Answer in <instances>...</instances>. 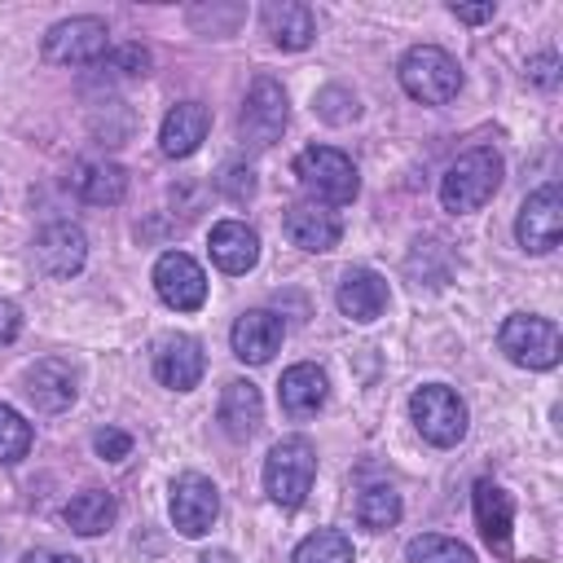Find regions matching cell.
Listing matches in <instances>:
<instances>
[{
	"label": "cell",
	"instance_id": "cell-1",
	"mask_svg": "<svg viewBox=\"0 0 563 563\" xmlns=\"http://www.w3.org/2000/svg\"><path fill=\"white\" fill-rule=\"evenodd\" d=\"M501 154L493 145H475L466 154H457L449 163V172L440 176V202L444 211L453 216H466V211H479L497 189H501Z\"/></svg>",
	"mask_w": 563,
	"mask_h": 563
},
{
	"label": "cell",
	"instance_id": "cell-2",
	"mask_svg": "<svg viewBox=\"0 0 563 563\" xmlns=\"http://www.w3.org/2000/svg\"><path fill=\"white\" fill-rule=\"evenodd\" d=\"M295 176L312 194V202H321V207H347L361 194L356 163L334 145H308L295 158Z\"/></svg>",
	"mask_w": 563,
	"mask_h": 563
},
{
	"label": "cell",
	"instance_id": "cell-3",
	"mask_svg": "<svg viewBox=\"0 0 563 563\" xmlns=\"http://www.w3.org/2000/svg\"><path fill=\"white\" fill-rule=\"evenodd\" d=\"M312 479H317V449L303 435H286V440H277L268 449V457H264V493L277 506H286V510L303 506V497L312 493Z\"/></svg>",
	"mask_w": 563,
	"mask_h": 563
},
{
	"label": "cell",
	"instance_id": "cell-4",
	"mask_svg": "<svg viewBox=\"0 0 563 563\" xmlns=\"http://www.w3.org/2000/svg\"><path fill=\"white\" fill-rule=\"evenodd\" d=\"M400 88L422 106H444L462 88V66L440 44H413L400 57Z\"/></svg>",
	"mask_w": 563,
	"mask_h": 563
},
{
	"label": "cell",
	"instance_id": "cell-5",
	"mask_svg": "<svg viewBox=\"0 0 563 563\" xmlns=\"http://www.w3.org/2000/svg\"><path fill=\"white\" fill-rule=\"evenodd\" d=\"M497 347L523 369H554L563 356L559 325L545 317H532V312H510L497 330Z\"/></svg>",
	"mask_w": 563,
	"mask_h": 563
},
{
	"label": "cell",
	"instance_id": "cell-6",
	"mask_svg": "<svg viewBox=\"0 0 563 563\" xmlns=\"http://www.w3.org/2000/svg\"><path fill=\"white\" fill-rule=\"evenodd\" d=\"M409 418L435 449H453L466 435V400L444 383H422L409 396Z\"/></svg>",
	"mask_w": 563,
	"mask_h": 563
},
{
	"label": "cell",
	"instance_id": "cell-7",
	"mask_svg": "<svg viewBox=\"0 0 563 563\" xmlns=\"http://www.w3.org/2000/svg\"><path fill=\"white\" fill-rule=\"evenodd\" d=\"M106 53H110V31L92 13L66 18V22L48 26V35H44V62H53V66H97Z\"/></svg>",
	"mask_w": 563,
	"mask_h": 563
},
{
	"label": "cell",
	"instance_id": "cell-8",
	"mask_svg": "<svg viewBox=\"0 0 563 563\" xmlns=\"http://www.w3.org/2000/svg\"><path fill=\"white\" fill-rule=\"evenodd\" d=\"M282 132H286V92L273 75H255V84L242 101V114H238V136L251 150H268Z\"/></svg>",
	"mask_w": 563,
	"mask_h": 563
},
{
	"label": "cell",
	"instance_id": "cell-9",
	"mask_svg": "<svg viewBox=\"0 0 563 563\" xmlns=\"http://www.w3.org/2000/svg\"><path fill=\"white\" fill-rule=\"evenodd\" d=\"M515 238L532 255H545V251L559 246V238H563V194H559V185H541L523 198L519 220H515Z\"/></svg>",
	"mask_w": 563,
	"mask_h": 563
},
{
	"label": "cell",
	"instance_id": "cell-10",
	"mask_svg": "<svg viewBox=\"0 0 563 563\" xmlns=\"http://www.w3.org/2000/svg\"><path fill=\"white\" fill-rule=\"evenodd\" d=\"M154 290H158V299H163L167 308L194 312V308H202V299H207V273H202V264H198L194 255H185V251H163L158 264H154Z\"/></svg>",
	"mask_w": 563,
	"mask_h": 563
},
{
	"label": "cell",
	"instance_id": "cell-11",
	"mask_svg": "<svg viewBox=\"0 0 563 563\" xmlns=\"http://www.w3.org/2000/svg\"><path fill=\"white\" fill-rule=\"evenodd\" d=\"M220 515V493L207 475L198 471H185L176 484H172V523L180 537H207L211 523Z\"/></svg>",
	"mask_w": 563,
	"mask_h": 563
},
{
	"label": "cell",
	"instance_id": "cell-12",
	"mask_svg": "<svg viewBox=\"0 0 563 563\" xmlns=\"http://www.w3.org/2000/svg\"><path fill=\"white\" fill-rule=\"evenodd\" d=\"M88 260V238L79 224L70 220H53L35 233V264L48 273V277H75Z\"/></svg>",
	"mask_w": 563,
	"mask_h": 563
},
{
	"label": "cell",
	"instance_id": "cell-13",
	"mask_svg": "<svg viewBox=\"0 0 563 563\" xmlns=\"http://www.w3.org/2000/svg\"><path fill=\"white\" fill-rule=\"evenodd\" d=\"M26 396L40 413H62L79 396V369L66 356H44L26 369Z\"/></svg>",
	"mask_w": 563,
	"mask_h": 563
},
{
	"label": "cell",
	"instance_id": "cell-14",
	"mask_svg": "<svg viewBox=\"0 0 563 563\" xmlns=\"http://www.w3.org/2000/svg\"><path fill=\"white\" fill-rule=\"evenodd\" d=\"M202 369H207V356H202V343L198 339H189V334L158 339V347H154V378L163 387L189 391V387H198Z\"/></svg>",
	"mask_w": 563,
	"mask_h": 563
},
{
	"label": "cell",
	"instance_id": "cell-15",
	"mask_svg": "<svg viewBox=\"0 0 563 563\" xmlns=\"http://www.w3.org/2000/svg\"><path fill=\"white\" fill-rule=\"evenodd\" d=\"M471 501H475L479 537H484L501 559H510V554H515V550H510V528H515V501H510V493H506L501 484H493V479H479L475 493H471Z\"/></svg>",
	"mask_w": 563,
	"mask_h": 563
},
{
	"label": "cell",
	"instance_id": "cell-16",
	"mask_svg": "<svg viewBox=\"0 0 563 563\" xmlns=\"http://www.w3.org/2000/svg\"><path fill=\"white\" fill-rule=\"evenodd\" d=\"M229 343H233V356H238V361L264 365V361H273V352L282 347V317L268 312V308H251V312H242V317L233 321Z\"/></svg>",
	"mask_w": 563,
	"mask_h": 563
},
{
	"label": "cell",
	"instance_id": "cell-17",
	"mask_svg": "<svg viewBox=\"0 0 563 563\" xmlns=\"http://www.w3.org/2000/svg\"><path fill=\"white\" fill-rule=\"evenodd\" d=\"M207 128H211V110L202 101H176L158 128V150L167 158H189L207 141Z\"/></svg>",
	"mask_w": 563,
	"mask_h": 563
},
{
	"label": "cell",
	"instance_id": "cell-18",
	"mask_svg": "<svg viewBox=\"0 0 563 563\" xmlns=\"http://www.w3.org/2000/svg\"><path fill=\"white\" fill-rule=\"evenodd\" d=\"M286 238H290L299 251L321 255V251H334V246H339L343 224H339V216H334L330 207H321V202H295V207L286 211Z\"/></svg>",
	"mask_w": 563,
	"mask_h": 563
},
{
	"label": "cell",
	"instance_id": "cell-19",
	"mask_svg": "<svg viewBox=\"0 0 563 563\" xmlns=\"http://www.w3.org/2000/svg\"><path fill=\"white\" fill-rule=\"evenodd\" d=\"M260 22H264L268 40H273L277 48H290V53H299V48H308V44L317 40V18H312V9L299 4V0H268V4L260 9Z\"/></svg>",
	"mask_w": 563,
	"mask_h": 563
},
{
	"label": "cell",
	"instance_id": "cell-20",
	"mask_svg": "<svg viewBox=\"0 0 563 563\" xmlns=\"http://www.w3.org/2000/svg\"><path fill=\"white\" fill-rule=\"evenodd\" d=\"M70 189L92 207H114L128 194V172L110 158H79L70 167Z\"/></svg>",
	"mask_w": 563,
	"mask_h": 563
},
{
	"label": "cell",
	"instance_id": "cell-21",
	"mask_svg": "<svg viewBox=\"0 0 563 563\" xmlns=\"http://www.w3.org/2000/svg\"><path fill=\"white\" fill-rule=\"evenodd\" d=\"M325 391H330L325 369L312 365V361L290 365V369L282 374V383H277V400H282L286 418H312V413L325 405Z\"/></svg>",
	"mask_w": 563,
	"mask_h": 563
},
{
	"label": "cell",
	"instance_id": "cell-22",
	"mask_svg": "<svg viewBox=\"0 0 563 563\" xmlns=\"http://www.w3.org/2000/svg\"><path fill=\"white\" fill-rule=\"evenodd\" d=\"M339 312L352 317V321H378L383 308H387V282L374 273V268H347L343 282H339Z\"/></svg>",
	"mask_w": 563,
	"mask_h": 563
},
{
	"label": "cell",
	"instance_id": "cell-23",
	"mask_svg": "<svg viewBox=\"0 0 563 563\" xmlns=\"http://www.w3.org/2000/svg\"><path fill=\"white\" fill-rule=\"evenodd\" d=\"M211 260H216V268L220 273H251L255 268V260H260V238H255V229H246L242 220H220L216 229H211Z\"/></svg>",
	"mask_w": 563,
	"mask_h": 563
},
{
	"label": "cell",
	"instance_id": "cell-24",
	"mask_svg": "<svg viewBox=\"0 0 563 563\" xmlns=\"http://www.w3.org/2000/svg\"><path fill=\"white\" fill-rule=\"evenodd\" d=\"M264 422V400H260V387L246 383V378H233L224 383V396H220V427L229 440H251Z\"/></svg>",
	"mask_w": 563,
	"mask_h": 563
},
{
	"label": "cell",
	"instance_id": "cell-25",
	"mask_svg": "<svg viewBox=\"0 0 563 563\" xmlns=\"http://www.w3.org/2000/svg\"><path fill=\"white\" fill-rule=\"evenodd\" d=\"M119 519V501L101 488H84L66 501V523L79 532V537H101L110 523Z\"/></svg>",
	"mask_w": 563,
	"mask_h": 563
},
{
	"label": "cell",
	"instance_id": "cell-26",
	"mask_svg": "<svg viewBox=\"0 0 563 563\" xmlns=\"http://www.w3.org/2000/svg\"><path fill=\"white\" fill-rule=\"evenodd\" d=\"M356 519H361V528H369V532H387V528H396V519H400V493L387 488V484L365 488L361 501H356Z\"/></svg>",
	"mask_w": 563,
	"mask_h": 563
},
{
	"label": "cell",
	"instance_id": "cell-27",
	"mask_svg": "<svg viewBox=\"0 0 563 563\" xmlns=\"http://www.w3.org/2000/svg\"><path fill=\"white\" fill-rule=\"evenodd\" d=\"M290 563H352V541L339 528H317L295 545Z\"/></svg>",
	"mask_w": 563,
	"mask_h": 563
},
{
	"label": "cell",
	"instance_id": "cell-28",
	"mask_svg": "<svg viewBox=\"0 0 563 563\" xmlns=\"http://www.w3.org/2000/svg\"><path fill=\"white\" fill-rule=\"evenodd\" d=\"M405 559L409 563H475V550L453 541V537H440V532H422L405 545Z\"/></svg>",
	"mask_w": 563,
	"mask_h": 563
},
{
	"label": "cell",
	"instance_id": "cell-29",
	"mask_svg": "<svg viewBox=\"0 0 563 563\" xmlns=\"http://www.w3.org/2000/svg\"><path fill=\"white\" fill-rule=\"evenodd\" d=\"M31 440H35L31 422H26L13 405H0V462L26 457V453H31Z\"/></svg>",
	"mask_w": 563,
	"mask_h": 563
},
{
	"label": "cell",
	"instance_id": "cell-30",
	"mask_svg": "<svg viewBox=\"0 0 563 563\" xmlns=\"http://www.w3.org/2000/svg\"><path fill=\"white\" fill-rule=\"evenodd\" d=\"M312 110H317L325 123H352V119L361 114V101H356V92H347V88L330 84V88H321V92H317Z\"/></svg>",
	"mask_w": 563,
	"mask_h": 563
},
{
	"label": "cell",
	"instance_id": "cell-31",
	"mask_svg": "<svg viewBox=\"0 0 563 563\" xmlns=\"http://www.w3.org/2000/svg\"><path fill=\"white\" fill-rule=\"evenodd\" d=\"M101 75H119V79H136V75H145L150 70V53L141 48V44H119V48H110L101 62Z\"/></svg>",
	"mask_w": 563,
	"mask_h": 563
},
{
	"label": "cell",
	"instance_id": "cell-32",
	"mask_svg": "<svg viewBox=\"0 0 563 563\" xmlns=\"http://www.w3.org/2000/svg\"><path fill=\"white\" fill-rule=\"evenodd\" d=\"M216 189L229 198V202H246L255 194V172L246 163H224L220 176H216Z\"/></svg>",
	"mask_w": 563,
	"mask_h": 563
},
{
	"label": "cell",
	"instance_id": "cell-33",
	"mask_svg": "<svg viewBox=\"0 0 563 563\" xmlns=\"http://www.w3.org/2000/svg\"><path fill=\"white\" fill-rule=\"evenodd\" d=\"M189 22H194V26L207 22V35H229V31L242 22V9H238V4H229V9H194Z\"/></svg>",
	"mask_w": 563,
	"mask_h": 563
},
{
	"label": "cell",
	"instance_id": "cell-34",
	"mask_svg": "<svg viewBox=\"0 0 563 563\" xmlns=\"http://www.w3.org/2000/svg\"><path fill=\"white\" fill-rule=\"evenodd\" d=\"M92 449H97L106 462H123V457L132 453V435H128V431H119V427H106V431H97Z\"/></svg>",
	"mask_w": 563,
	"mask_h": 563
},
{
	"label": "cell",
	"instance_id": "cell-35",
	"mask_svg": "<svg viewBox=\"0 0 563 563\" xmlns=\"http://www.w3.org/2000/svg\"><path fill=\"white\" fill-rule=\"evenodd\" d=\"M528 79H532L537 88H554V84H559V57H554V53L532 57V62H528Z\"/></svg>",
	"mask_w": 563,
	"mask_h": 563
},
{
	"label": "cell",
	"instance_id": "cell-36",
	"mask_svg": "<svg viewBox=\"0 0 563 563\" xmlns=\"http://www.w3.org/2000/svg\"><path fill=\"white\" fill-rule=\"evenodd\" d=\"M18 330H22V312H18V303H13V299H4V295H0V343H13V339H18Z\"/></svg>",
	"mask_w": 563,
	"mask_h": 563
},
{
	"label": "cell",
	"instance_id": "cell-37",
	"mask_svg": "<svg viewBox=\"0 0 563 563\" xmlns=\"http://www.w3.org/2000/svg\"><path fill=\"white\" fill-rule=\"evenodd\" d=\"M449 9H453V18H462V22H488V18L497 13L493 0H484V4H449Z\"/></svg>",
	"mask_w": 563,
	"mask_h": 563
},
{
	"label": "cell",
	"instance_id": "cell-38",
	"mask_svg": "<svg viewBox=\"0 0 563 563\" xmlns=\"http://www.w3.org/2000/svg\"><path fill=\"white\" fill-rule=\"evenodd\" d=\"M22 563H84V559L62 554V550H26V554H22Z\"/></svg>",
	"mask_w": 563,
	"mask_h": 563
},
{
	"label": "cell",
	"instance_id": "cell-39",
	"mask_svg": "<svg viewBox=\"0 0 563 563\" xmlns=\"http://www.w3.org/2000/svg\"><path fill=\"white\" fill-rule=\"evenodd\" d=\"M198 563H233V554H229V550H211V554H202Z\"/></svg>",
	"mask_w": 563,
	"mask_h": 563
}]
</instances>
